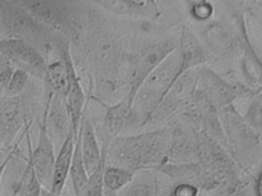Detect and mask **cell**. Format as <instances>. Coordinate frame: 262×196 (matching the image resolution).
<instances>
[{"instance_id": "1", "label": "cell", "mask_w": 262, "mask_h": 196, "mask_svg": "<svg viewBox=\"0 0 262 196\" xmlns=\"http://www.w3.org/2000/svg\"><path fill=\"white\" fill-rule=\"evenodd\" d=\"M171 130L159 128L139 135H122L108 146L107 156L113 166L136 173L139 170L160 167L167 161Z\"/></svg>"}, {"instance_id": "2", "label": "cell", "mask_w": 262, "mask_h": 196, "mask_svg": "<svg viewBox=\"0 0 262 196\" xmlns=\"http://www.w3.org/2000/svg\"><path fill=\"white\" fill-rule=\"evenodd\" d=\"M16 3L49 30L70 40L80 39L83 19L75 3L53 0H19Z\"/></svg>"}, {"instance_id": "3", "label": "cell", "mask_w": 262, "mask_h": 196, "mask_svg": "<svg viewBox=\"0 0 262 196\" xmlns=\"http://www.w3.org/2000/svg\"><path fill=\"white\" fill-rule=\"evenodd\" d=\"M0 23L5 38L27 41L40 51L53 43L54 32L38 22L16 1L0 0Z\"/></svg>"}, {"instance_id": "4", "label": "cell", "mask_w": 262, "mask_h": 196, "mask_svg": "<svg viewBox=\"0 0 262 196\" xmlns=\"http://www.w3.org/2000/svg\"><path fill=\"white\" fill-rule=\"evenodd\" d=\"M178 43L173 39L159 41L145 47L133 60L128 93L125 98L133 105L135 96L151 72L174 50Z\"/></svg>"}, {"instance_id": "5", "label": "cell", "mask_w": 262, "mask_h": 196, "mask_svg": "<svg viewBox=\"0 0 262 196\" xmlns=\"http://www.w3.org/2000/svg\"><path fill=\"white\" fill-rule=\"evenodd\" d=\"M0 54L15 68L24 70L31 77L43 80L48 62L43 53L27 41L16 38L0 40Z\"/></svg>"}, {"instance_id": "6", "label": "cell", "mask_w": 262, "mask_h": 196, "mask_svg": "<svg viewBox=\"0 0 262 196\" xmlns=\"http://www.w3.org/2000/svg\"><path fill=\"white\" fill-rule=\"evenodd\" d=\"M94 59L104 82L111 89H116L118 77L124 62L123 48L112 32L98 33L94 44Z\"/></svg>"}, {"instance_id": "7", "label": "cell", "mask_w": 262, "mask_h": 196, "mask_svg": "<svg viewBox=\"0 0 262 196\" xmlns=\"http://www.w3.org/2000/svg\"><path fill=\"white\" fill-rule=\"evenodd\" d=\"M26 137L28 145V159L31 162L33 169L43 188L50 190L53 181L56 155L54 139L49 132L47 119L44 114L39 122V136L36 148H32L30 129L27 132Z\"/></svg>"}, {"instance_id": "8", "label": "cell", "mask_w": 262, "mask_h": 196, "mask_svg": "<svg viewBox=\"0 0 262 196\" xmlns=\"http://www.w3.org/2000/svg\"><path fill=\"white\" fill-rule=\"evenodd\" d=\"M29 108L23 99L4 97L0 100V151L9 153L21 130L31 122Z\"/></svg>"}, {"instance_id": "9", "label": "cell", "mask_w": 262, "mask_h": 196, "mask_svg": "<svg viewBox=\"0 0 262 196\" xmlns=\"http://www.w3.org/2000/svg\"><path fill=\"white\" fill-rule=\"evenodd\" d=\"M61 58L65 62L68 75V90L65 96L66 103L71 118L73 131L77 136L79 125L88 104V100L86 101L80 78L76 71L70 43L66 44L61 50Z\"/></svg>"}, {"instance_id": "10", "label": "cell", "mask_w": 262, "mask_h": 196, "mask_svg": "<svg viewBox=\"0 0 262 196\" xmlns=\"http://www.w3.org/2000/svg\"><path fill=\"white\" fill-rule=\"evenodd\" d=\"M198 71V87L215 108H224L243 93L239 86L233 85L208 68H199Z\"/></svg>"}, {"instance_id": "11", "label": "cell", "mask_w": 262, "mask_h": 196, "mask_svg": "<svg viewBox=\"0 0 262 196\" xmlns=\"http://www.w3.org/2000/svg\"><path fill=\"white\" fill-rule=\"evenodd\" d=\"M225 135L229 138L231 145L242 156H249L260 149V136L255 133L244 121L243 117L238 114L231 105L224 108Z\"/></svg>"}, {"instance_id": "12", "label": "cell", "mask_w": 262, "mask_h": 196, "mask_svg": "<svg viewBox=\"0 0 262 196\" xmlns=\"http://www.w3.org/2000/svg\"><path fill=\"white\" fill-rule=\"evenodd\" d=\"M180 68L181 56L177 48L151 72L140 88L159 97L161 102L179 77Z\"/></svg>"}, {"instance_id": "13", "label": "cell", "mask_w": 262, "mask_h": 196, "mask_svg": "<svg viewBox=\"0 0 262 196\" xmlns=\"http://www.w3.org/2000/svg\"><path fill=\"white\" fill-rule=\"evenodd\" d=\"M202 37L206 48L219 57L234 56L240 46L234 30L223 21H210L203 29Z\"/></svg>"}, {"instance_id": "14", "label": "cell", "mask_w": 262, "mask_h": 196, "mask_svg": "<svg viewBox=\"0 0 262 196\" xmlns=\"http://www.w3.org/2000/svg\"><path fill=\"white\" fill-rule=\"evenodd\" d=\"M87 105L81 120L78 135L80 139L81 151L82 159L89 176L97 168L108 148L104 145L101 148L96 136V128L90 116L87 115Z\"/></svg>"}, {"instance_id": "15", "label": "cell", "mask_w": 262, "mask_h": 196, "mask_svg": "<svg viewBox=\"0 0 262 196\" xmlns=\"http://www.w3.org/2000/svg\"><path fill=\"white\" fill-rule=\"evenodd\" d=\"M43 114L52 138L53 135H57L63 141L72 127L71 118L65 98L47 93Z\"/></svg>"}, {"instance_id": "16", "label": "cell", "mask_w": 262, "mask_h": 196, "mask_svg": "<svg viewBox=\"0 0 262 196\" xmlns=\"http://www.w3.org/2000/svg\"><path fill=\"white\" fill-rule=\"evenodd\" d=\"M105 119L110 133L115 136L142 125V119L125 97L118 103L106 107Z\"/></svg>"}, {"instance_id": "17", "label": "cell", "mask_w": 262, "mask_h": 196, "mask_svg": "<svg viewBox=\"0 0 262 196\" xmlns=\"http://www.w3.org/2000/svg\"><path fill=\"white\" fill-rule=\"evenodd\" d=\"M178 47L181 56L179 76L189 70H194V68L203 65L208 61L206 50L188 27L182 29Z\"/></svg>"}, {"instance_id": "18", "label": "cell", "mask_w": 262, "mask_h": 196, "mask_svg": "<svg viewBox=\"0 0 262 196\" xmlns=\"http://www.w3.org/2000/svg\"><path fill=\"white\" fill-rule=\"evenodd\" d=\"M96 4L111 13L154 20L160 16V10L155 1L148 0H107Z\"/></svg>"}, {"instance_id": "19", "label": "cell", "mask_w": 262, "mask_h": 196, "mask_svg": "<svg viewBox=\"0 0 262 196\" xmlns=\"http://www.w3.org/2000/svg\"><path fill=\"white\" fill-rule=\"evenodd\" d=\"M76 138V134L72 126L68 134L62 141V145L56 156L53 181L50 189L54 194H62L66 184L70 177Z\"/></svg>"}, {"instance_id": "20", "label": "cell", "mask_w": 262, "mask_h": 196, "mask_svg": "<svg viewBox=\"0 0 262 196\" xmlns=\"http://www.w3.org/2000/svg\"><path fill=\"white\" fill-rule=\"evenodd\" d=\"M198 159L196 138L188 131L177 127L171 131L167 161L171 163H190Z\"/></svg>"}, {"instance_id": "21", "label": "cell", "mask_w": 262, "mask_h": 196, "mask_svg": "<svg viewBox=\"0 0 262 196\" xmlns=\"http://www.w3.org/2000/svg\"><path fill=\"white\" fill-rule=\"evenodd\" d=\"M47 93L65 98L68 90V75L62 58L48 63L43 80Z\"/></svg>"}, {"instance_id": "22", "label": "cell", "mask_w": 262, "mask_h": 196, "mask_svg": "<svg viewBox=\"0 0 262 196\" xmlns=\"http://www.w3.org/2000/svg\"><path fill=\"white\" fill-rule=\"evenodd\" d=\"M69 178L71 179L74 196H80L88 181L89 174L82 159L79 135H77L76 138V144Z\"/></svg>"}, {"instance_id": "23", "label": "cell", "mask_w": 262, "mask_h": 196, "mask_svg": "<svg viewBox=\"0 0 262 196\" xmlns=\"http://www.w3.org/2000/svg\"><path fill=\"white\" fill-rule=\"evenodd\" d=\"M42 184L33 169L30 159L19 182L15 185L13 196H42L43 190Z\"/></svg>"}, {"instance_id": "24", "label": "cell", "mask_w": 262, "mask_h": 196, "mask_svg": "<svg viewBox=\"0 0 262 196\" xmlns=\"http://www.w3.org/2000/svg\"><path fill=\"white\" fill-rule=\"evenodd\" d=\"M135 175L136 173L120 167L105 166L103 174L105 190L116 192L123 189L134 180Z\"/></svg>"}, {"instance_id": "25", "label": "cell", "mask_w": 262, "mask_h": 196, "mask_svg": "<svg viewBox=\"0 0 262 196\" xmlns=\"http://www.w3.org/2000/svg\"><path fill=\"white\" fill-rule=\"evenodd\" d=\"M106 161L107 150L99 166L92 174L89 176L86 185L82 190L80 196H105L103 174L104 170L106 166Z\"/></svg>"}, {"instance_id": "26", "label": "cell", "mask_w": 262, "mask_h": 196, "mask_svg": "<svg viewBox=\"0 0 262 196\" xmlns=\"http://www.w3.org/2000/svg\"><path fill=\"white\" fill-rule=\"evenodd\" d=\"M31 76L24 70L15 69L4 97L15 98L23 96L30 85Z\"/></svg>"}, {"instance_id": "27", "label": "cell", "mask_w": 262, "mask_h": 196, "mask_svg": "<svg viewBox=\"0 0 262 196\" xmlns=\"http://www.w3.org/2000/svg\"><path fill=\"white\" fill-rule=\"evenodd\" d=\"M262 100L260 93L256 94L255 98L253 99L247 111L246 114L243 116L244 121L247 125H249L257 134L260 136L262 126Z\"/></svg>"}, {"instance_id": "28", "label": "cell", "mask_w": 262, "mask_h": 196, "mask_svg": "<svg viewBox=\"0 0 262 196\" xmlns=\"http://www.w3.org/2000/svg\"><path fill=\"white\" fill-rule=\"evenodd\" d=\"M122 190V196H155L154 186L143 181H133Z\"/></svg>"}, {"instance_id": "29", "label": "cell", "mask_w": 262, "mask_h": 196, "mask_svg": "<svg viewBox=\"0 0 262 196\" xmlns=\"http://www.w3.org/2000/svg\"><path fill=\"white\" fill-rule=\"evenodd\" d=\"M32 124H33V121L29 122L27 125H26L24 129L23 130L22 133L20 134V136H19V139L16 141V143H15L14 146L12 148L11 151H9L8 154L5 156L4 160L2 161V162H0V185H1V182H2L3 177H4V173H5L6 169H7V167H8L9 164L11 162L12 159L16 156V155L19 153V146H20L21 142L24 140V138L26 137V135H27V132L31 128Z\"/></svg>"}, {"instance_id": "30", "label": "cell", "mask_w": 262, "mask_h": 196, "mask_svg": "<svg viewBox=\"0 0 262 196\" xmlns=\"http://www.w3.org/2000/svg\"><path fill=\"white\" fill-rule=\"evenodd\" d=\"M191 13L194 19L199 21H205L212 16L213 7L207 1L193 2Z\"/></svg>"}, {"instance_id": "31", "label": "cell", "mask_w": 262, "mask_h": 196, "mask_svg": "<svg viewBox=\"0 0 262 196\" xmlns=\"http://www.w3.org/2000/svg\"><path fill=\"white\" fill-rule=\"evenodd\" d=\"M199 188L192 182H179L172 191V196H198Z\"/></svg>"}, {"instance_id": "32", "label": "cell", "mask_w": 262, "mask_h": 196, "mask_svg": "<svg viewBox=\"0 0 262 196\" xmlns=\"http://www.w3.org/2000/svg\"><path fill=\"white\" fill-rule=\"evenodd\" d=\"M15 69L16 68L12 64H9L0 70V94L3 96L7 92Z\"/></svg>"}, {"instance_id": "33", "label": "cell", "mask_w": 262, "mask_h": 196, "mask_svg": "<svg viewBox=\"0 0 262 196\" xmlns=\"http://www.w3.org/2000/svg\"><path fill=\"white\" fill-rule=\"evenodd\" d=\"M261 174L259 172L254 182V191L256 196H261Z\"/></svg>"}, {"instance_id": "34", "label": "cell", "mask_w": 262, "mask_h": 196, "mask_svg": "<svg viewBox=\"0 0 262 196\" xmlns=\"http://www.w3.org/2000/svg\"><path fill=\"white\" fill-rule=\"evenodd\" d=\"M10 63L4 56L0 54V70H2L3 68L6 67V66L9 65Z\"/></svg>"}, {"instance_id": "35", "label": "cell", "mask_w": 262, "mask_h": 196, "mask_svg": "<svg viewBox=\"0 0 262 196\" xmlns=\"http://www.w3.org/2000/svg\"><path fill=\"white\" fill-rule=\"evenodd\" d=\"M42 196H67L63 195L62 194H54V193L51 192L50 190L45 189L44 188L42 191Z\"/></svg>"}, {"instance_id": "36", "label": "cell", "mask_w": 262, "mask_h": 196, "mask_svg": "<svg viewBox=\"0 0 262 196\" xmlns=\"http://www.w3.org/2000/svg\"><path fill=\"white\" fill-rule=\"evenodd\" d=\"M4 38H5V36H4V28H3L2 24L0 23V40Z\"/></svg>"}]
</instances>
